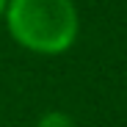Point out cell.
Returning <instances> with one entry per match:
<instances>
[{
	"label": "cell",
	"instance_id": "6da1fadb",
	"mask_svg": "<svg viewBox=\"0 0 127 127\" xmlns=\"http://www.w3.org/2000/svg\"><path fill=\"white\" fill-rule=\"evenodd\" d=\"M8 25L19 44L36 53H64L77 33V14L69 0H11Z\"/></svg>",
	"mask_w": 127,
	"mask_h": 127
},
{
	"label": "cell",
	"instance_id": "7a4b0ae2",
	"mask_svg": "<svg viewBox=\"0 0 127 127\" xmlns=\"http://www.w3.org/2000/svg\"><path fill=\"white\" fill-rule=\"evenodd\" d=\"M39 127H72V122L64 116V113H47L44 119H41Z\"/></svg>",
	"mask_w": 127,
	"mask_h": 127
},
{
	"label": "cell",
	"instance_id": "3957f363",
	"mask_svg": "<svg viewBox=\"0 0 127 127\" xmlns=\"http://www.w3.org/2000/svg\"><path fill=\"white\" fill-rule=\"evenodd\" d=\"M3 3H6V0H0V11H3Z\"/></svg>",
	"mask_w": 127,
	"mask_h": 127
}]
</instances>
